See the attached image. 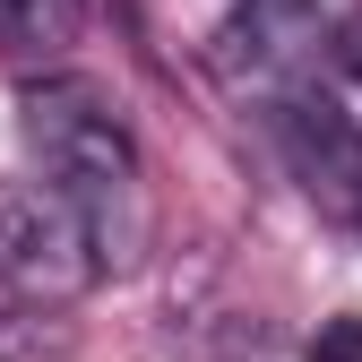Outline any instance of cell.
I'll use <instances>...</instances> for the list:
<instances>
[{"instance_id":"obj_1","label":"cell","mask_w":362,"mask_h":362,"mask_svg":"<svg viewBox=\"0 0 362 362\" xmlns=\"http://www.w3.org/2000/svg\"><path fill=\"white\" fill-rule=\"evenodd\" d=\"M26 147H35V181L78 216L95 267H139L156 233V199H147V156L129 139V121L95 86L43 78L26 86Z\"/></svg>"},{"instance_id":"obj_2","label":"cell","mask_w":362,"mask_h":362,"mask_svg":"<svg viewBox=\"0 0 362 362\" xmlns=\"http://www.w3.org/2000/svg\"><path fill=\"white\" fill-rule=\"evenodd\" d=\"M104 267L43 181H0V362H52L78 293Z\"/></svg>"},{"instance_id":"obj_3","label":"cell","mask_w":362,"mask_h":362,"mask_svg":"<svg viewBox=\"0 0 362 362\" xmlns=\"http://www.w3.org/2000/svg\"><path fill=\"white\" fill-rule=\"evenodd\" d=\"M276 139H285L293 181L337 224L362 233V95H354V86H328V78L285 86V95H276Z\"/></svg>"},{"instance_id":"obj_4","label":"cell","mask_w":362,"mask_h":362,"mask_svg":"<svg viewBox=\"0 0 362 362\" xmlns=\"http://www.w3.org/2000/svg\"><path fill=\"white\" fill-rule=\"evenodd\" d=\"M302 43H310V0H233L216 35V69L233 86H267L302 61Z\"/></svg>"},{"instance_id":"obj_5","label":"cell","mask_w":362,"mask_h":362,"mask_svg":"<svg viewBox=\"0 0 362 362\" xmlns=\"http://www.w3.org/2000/svg\"><path fill=\"white\" fill-rule=\"evenodd\" d=\"M86 26V0H0V52H61Z\"/></svg>"},{"instance_id":"obj_6","label":"cell","mask_w":362,"mask_h":362,"mask_svg":"<svg viewBox=\"0 0 362 362\" xmlns=\"http://www.w3.org/2000/svg\"><path fill=\"white\" fill-rule=\"evenodd\" d=\"M310 362H362V320L345 310V320H328L320 337H310Z\"/></svg>"}]
</instances>
